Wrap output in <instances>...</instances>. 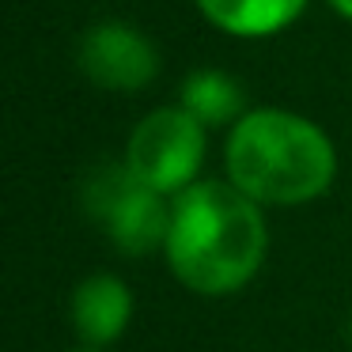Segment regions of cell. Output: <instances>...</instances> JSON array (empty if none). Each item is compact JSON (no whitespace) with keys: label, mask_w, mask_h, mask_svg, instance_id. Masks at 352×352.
<instances>
[{"label":"cell","mask_w":352,"mask_h":352,"mask_svg":"<svg viewBox=\"0 0 352 352\" xmlns=\"http://www.w3.org/2000/svg\"><path fill=\"white\" fill-rule=\"evenodd\" d=\"M269 231L258 201L235 182H197L175 197L167 228V261L186 288L228 296L243 288L265 261Z\"/></svg>","instance_id":"obj_1"},{"label":"cell","mask_w":352,"mask_h":352,"mask_svg":"<svg viewBox=\"0 0 352 352\" xmlns=\"http://www.w3.org/2000/svg\"><path fill=\"white\" fill-rule=\"evenodd\" d=\"M333 144L288 110H250L228 137V178L254 201L303 205L333 182Z\"/></svg>","instance_id":"obj_2"},{"label":"cell","mask_w":352,"mask_h":352,"mask_svg":"<svg viewBox=\"0 0 352 352\" xmlns=\"http://www.w3.org/2000/svg\"><path fill=\"white\" fill-rule=\"evenodd\" d=\"M84 208L122 254H152L167 243L170 208H163V193L140 182L129 163L91 170L84 182Z\"/></svg>","instance_id":"obj_3"},{"label":"cell","mask_w":352,"mask_h":352,"mask_svg":"<svg viewBox=\"0 0 352 352\" xmlns=\"http://www.w3.org/2000/svg\"><path fill=\"white\" fill-rule=\"evenodd\" d=\"M201 160H205V125L182 107L152 110L133 129L125 163L129 170L160 193H182L193 186Z\"/></svg>","instance_id":"obj_4"},{"label":"cell","mask_w":352,"mask_h":352,"mask_svg":"<svg viewBox=\"0 0 352 352\" xmlns=\"http://www.w3.org/2000/svg\"><path fill=\"white\" fill-rule=\"evenodd\" d=\"M80 69L87 80L110 91H137L152 84L160 57L155 46L129 23H99L80 42Z\"/></svg>","instance_id":"obj_5"},{"label":"cell","mask_w":352,"mask_h":352,"mask_svg":"<svg viewBox=\"0 0 352 352\" xmlns=\"http://www.w3.org/2000/svg\"><path fill=\"white\" fill-rule=\"evenodd\" d=\"M133 318V296L118 276L95 273L87 280H80V288L72 292V322H76L84 344H102L118 341L125 333Z\"/></svg>","instance_id":"obj_6"},{"label":"cell","mask_w":352,"mask_h":352,"mask_svg":"<svg viewBox=\"0 0 352 352\" xmlns=\"http://www.w3.org/2000/svg\"><path fill=\"white\" fill-rule=\"evenodd\" d=\"M197 4L220 31L239 38H265L284 31L303 12L307 0H197Z\"/></svg>","instance_id":"obj_7"},{"label":"cell","mask_w":352,"mask_h":352,"mask_svg":"<svg viewBox=\"0 0 352 352\" xmlns=\"http://www.w3.org/2000/svg\"><path fill=\"white\" fill-rule=\"evenodd\" d=\"M243 107H246V95L239 87V80L228 76V72L201 69L193 76H186V84H182V110H190L205 129L239 122Z\"/></svg>","instance_id":"obj_8"},{"label":"cell","mask_w":352,"mask_h":352,"mask_svg":"<svg viewBox=\"0 0 352 352\" xmlns=\"http://www.w3.org/2000/svg\"><path fill=\"white\" fill-rule=\"evenodd\" d=\"M329 4H333V8L341 12V16H349V19H352V0H329Z\"/></svg>","instance_id":"obj_9"},{"label":"cell","mask_w":352,"mask_h":352,"mask_svg":"<svg viewBox=\"0 0 352 352\" xmlns=\"http://www.w3.org/2000/svg\"><path fill=\"white\" fill-rule=\"evenodd\" d=\"M76 352H95V344H87V349H76Z\"/></svg>","instance_id":"obj_10"},{"label":"cell","mask_w":352,"mask_h":352,"mask_svg":"<svg viewBox=\"0 0 352 352\" xmlns=\"http://www.w3.org/2000/svg\"><path fill=\"white\" fill-rule=\"evenodd\" d=\"M349 341H352V322H349Z\"/></svg>","instance_id":"obj_11"}]
</instances>
